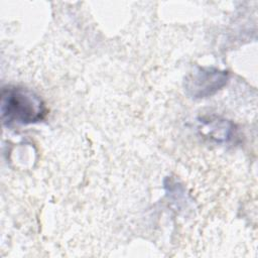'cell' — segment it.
I'll return each instance as SVG.
<instances>
[{
    "label": "cell",
    "mask_w": 258,
    "mask_h": 258,
    "mask_svg": "<svg viewBox=\"0 0 258 258\" xmlns=\"http://www.w3.org/2000/svg\"><path fill=\"white\" fill-rule=\"evenodd\" d=\"M1 119L7 126L27 125L44 119L47 110L33 91L21 87L9 86L1 94Z\"/></svg>",
    "instance_id": "1"
},
{
    "label": "cell",
    "mask_w": 258,
    "mask_h": 258,
    "mask_svg": "<svg viewBox=\"0 0 258 258\" xmlns=\"http://www.w3.org/2000/svg\"><path fill=\"white\" fill-rule=\"evenodd\" d=\"M229 74L214 68L198 67L185 79V91L194 99L210 97L221 90L228 82Z\"/></svg>",
    "instance_id": "2"
}]
</instances>
